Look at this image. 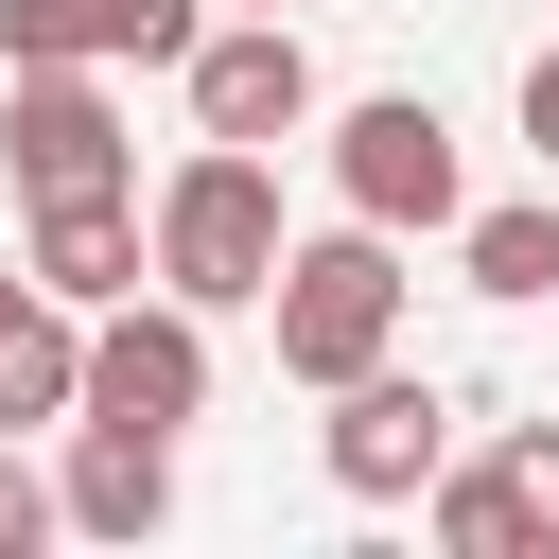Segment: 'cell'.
Returning a JSON list of instances; mask_svg holds the SVG:
<instances>
[{
  "label": "cell",
  "mask_w": 559,
  "mask_h": 559,
  "mask_svg": "<svg viewBox=\"0 0 559 559\" xmlns=\"http://www.w3.org/2000/svg\"><path fill=\"white\" fill-rule=\"evenodd\" d=\"M245 17H280V0H245Z\"/></svg>",
  "instance_id": "cell-17"
},
{
  "label": "cell",
  "mask_w": 559,
  "mask_h": 559,
  "mask_svg": "<svg viewBox=\"0 0 559 559\" xmlns=\"http://www.w3.org/2000/svg\"><path fill=\"white\" fill-rule=\"evenodd\" d=\"M87 419L192 437V419H210V314H192V297H105V314H87Z\"/></svg>",
  "instance_id": "cell-5"
},
{
  "label": "cell",
  "mask_w": 559,
  "mask_h": 559,
  "mask_svg": "<svg viewBox=\"0 0 559 559\" xmlns=\"http://www.w3.org/2000/svg\"><path fill=\"white\" fill-rule=\"evenodd\" d=\"M17 419H87V314L70 297H17L0 314V437Z\"/></svg>",
  "instance_id": "cell-11"
},
{
  "label": "cell",
  "mask_w": 559,
  "mask_h": 559,
  "mask_svg": "<svg viewBox=\"0 0 559 559\" xmlns=\"http://www.w3.org/2000/svg\"><path fill=\"white\" fill-rule=\"evenodd\" d=\"M52 489H70V542H157L175 524V437L157 419H70Z\"/></svg>",
  "instance_id": "cell-10"
},
{
  "label": "cell",
  "mask_w": 559,
  "mask_h": 559,
  "mask_svg": "<svg viewBox=\"0 0 559 559\" xmlns=\"http://www.w3.org/2000/svg\"><path fill=\"white\" fill-rule=\"evenodd\" d=\"M489 489H507V542L559 559V419H507V437H489Z\"/></svg>",
  "instance_id": "cell-13"
},
{
  "label": "cell",
  "mask_w": 559,
  "mask_h": 559,
  "mask_svg": "<svg viewBox=\"0 0 559 559\" xmlns=\"http://www.w3.org/2000/svg\"><path fill=\"white\" fill-rule=\"evenodd\" d=\"M35 297H70V314H105V297H140L157 280V210L140 192H35Z\"/></svg>",
  "instance_id": "cell-9"
},
{
  "label": "cell",
  "mask_w": 559,
  "mask_h": 559,
  "mask_svg": "<svg viewBox=\"0 0 559 559\" xmlns=\"http://www.w3.org/2000/svg\"><path fill=\"white\" fill-rule=\"evenodd\" d=\"M192 0H0V52L17 70H192Z\"/></svg>",
  "instance_id": "cell-8"
},
{
  "label": "cell",
  "mask_w": 559,
  "mask_h": 559,
  "mask_svg": "<svg viewBox=\"0 0 559 559\" xmlns=\"http://www.w3.org/2000/svg\"><path fill=\"white\" fill-rule=\"evenodd\" d=\"M297 122H314L297 17H210L192 35V140H297Z\"/></svg>",
  "instance_id": "cell-7"
},
{
  "label": "cell",
  "mask_w": 559,
  "mask_h": 559,
  "mask_svg": "<svg viewBox=\"0 0 559 559\" xmlns=\"http://www.w3.org/2000/svg\"><path fill=\"white\" fill-rule=\"evenodd\" d=\"M17 297H35V262H17V280H0V314H17Z\"/></svg>",
  "instance_id": "cell-16"
},
{
  "label": "cell",
  "mask_w": 559,
  "mask_h": 559,
  "mask_svg": "<svg viewBox=\"0 0 559 559\" xmlns=\"http://www.w3.org/2000/svg\"><path fill=\"white\" fill-rule=\"evenodd\" d=\"M314 454H332V489H349V507H419V489L454 472V402H437V384H419V367L384 349L367 384H332Z\"/></svg>",
  "instance_id": "cell-3"
},
{
  "label": "cell",
  "mask_w": 559,
  "mask_h": 559,
  "mask_svg": "<svg viewBox=\"0 0 559 559\" xmlns=\"http://www.w3.org/2000/svg\"><path fill=\"white\" fill-rule=\"evenodd\" d=\"M280 262H297V227H280L262 140H192V157L157 175V297L245 314V297H280Z\"/></svg>",
  "instance_id": "cell-1"
},
{
  "label": "cell",
  "mask_w": 559,
  "mask_h": 559,
  "mask_svg": "<svg viewBox=\"0 0 559 559\" xmlns=\"http://www.w3.org/2000/svg\"><path fill=\"white\" fill-rule=\"evenodd\" d=\"M262 314H280V367H297L314 402H332V384H367V367L402 349V227H367V210H349V227H314V245L280 262V297H262Z\"/></svg>",
  "instance_id": "cell-2"
},
{
  "label": "cell",
  "mask_w": 559,
  "mask_h": 559,
  "mask_svg": "<svg viewBox=\"0 0 559 559\" xmlns=\"http://www.w3.org/2000/svg\"><path fill=\"white\" fill-rule=\"evenodd\" d=\"M52 524H70V489H52V472H35V454H17V437H0V559H35V542H52Z\"/></svg>",
  "instance_id": "cell-14"
},
{
  "label": "cell",
  "mask_w": 559,
  "mask_h": 559,
  "mask_svg": "<svg viewBox=\"0 0 559 559\" xmlns=\"http://www.w3.org/2000/svg\"><path fill=\"white\" fill-rule=\"evenodd\" d=\"M472 297H559V210H454Z\"/></svg>",
  "instance_id": "cell-12"
},
{
  "label": "cell",
  "mask_w": 559,
  "mask_h": 559,
  "mask_svg": "<svg viewBox=\"0 0 559 559\" xmlns=\"http://www.w3.org/2000/svg\"><path fill=\"white\" fill-rule=\"evenodd\" d=\"M524 140H542V175H559V52L524 70Z\"/></svg>",
  "instance_id": "cell-15"
},
{
  "label": "cell",
  "mask_w": 559,
  "mask_h": 559,
  "mask_svg": "<svg viewBox=\"0 0 559 559\" xmlns=\"http://www.w3.org/2000/svg\"><path fill=\"white\" fill-rule=\"evenodd\" d=\"M0 175L17 192H140V140H122L105 70H17L0 87Z\"/></svg>",
  "instance_id": "cell-6"
},
{
  "label": "cell",
  "mask_w": 559,
  "mask_h": 559,
  "mask_svg": "<svg viewBox=\"0 0 559 559\" xmlns=\"http://www.w3.org/2000/svg\"><path fill=\"white\" fill-rule=\"evenodd\" d=\"M332 192H349L367 227H454V210H472V175H454V122H437L419 87H367V105L332 122Z\"/></svg>",
  "instance_id": "cell-4"
}]
</instances>
